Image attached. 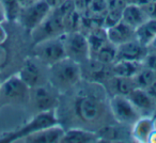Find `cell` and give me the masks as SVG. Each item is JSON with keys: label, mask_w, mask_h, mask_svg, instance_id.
<instances>
[{"label": "cell", "mask_w": 156, "mask_h": 143, "mask_svg": "<svg viewBox=\"0 0 156 143\" xmlns=\"http://www.w3.org/2000/svg\"><path fill=\"white\" fill-rule=\"evenodd\" d=\"M56 113L64 129L80 127L96 131L106 124L115 122L104 85L86 80L61 94Z\"/></svg>", "instance_id": "cell-1"}, {"label": "cell", "mask_w": 156, "mask_h": 143, "mask_svg": "<svg viewBox=\"0 0 156 143\" xmlns=\"http://www.w3.org/2000/svg\"><path fill=\"white\" fill-rule=\"evenodd\" d=\"M81 80L80 64L67 57L47 66V81L61 94L71 90Z\"/></svg>", "instance_id": "cell-2"}, {"label": "cell", "mask_w": 156, "mask_h": 143, "mask_svg": "<svg viewBox=\"0 0 156 143\" xmlns=\"http://www.w3.org/2000/svg\"><path fill=\"white\" fill-rule=\"evenodd\" d=\"M56 124H59L56 110L37 112L30 121L27 122L25 125L20 127L17 130L0 136V142H18L20 139L32 134V132H35L40 129H43V128L50 127V126H54Z\"/></svg>", "instance_id": "cell-3"}, {"label": "cell", "mask_w": 156, "mask_h": 143, "mask_svg": "<svg viewBox=\"0 0 156 143\" xmlns=\"http://www.w3.org/2000/svg\"><path fill=\"white\" fill-rule=\"evenodd\" d=\"M33 57L43 63L45 66H50L54 63L66 57L63 35L44 40L33 45Z\"/></svg>", "instance_id": "cell-4"}, {"label": "cell", "mask_w": 156, "mask_h": 143, "mask_svg": "<svg viewBox=\"0 0 156 143\" xmlns=\"http://www.w3.org/2000/svg\"><path fill=\"white\" fill-rule=\"evenodd\" d=\"M61 93L49 82L31 88L29 93V103L37 112L56 110L60 103Z\"/></svg>", "instance_id": "cell-5"}, {"label": "cell", "mask_w": 156, "mask_h": 143, "mask_svg": "<svg viewBox=\"0 0 156 143\" xmlns=\"http://www.w3.org/2000/svg\"><path fill=\"white\" fill-rule=\"evenodd\" d=\"M29 93L30 88L18 75H12L0 85V103L2 105H10L28 102Z\"/></svg>", "instance_id": "cell-6"}, {"label": "cell", "mask_w": 156, "mask_h": 143, "mask_svg": "<svg viewBox=\"0 0 156 143\" xmlns=\"http://www.w3.org/2000/svg\"><path fill=\"white\" fill-rule=\"evenodd\" d=\"M109 109L113 120L124 125L132 126L141 117L140 112L126 95L109 96Z\"/></svg>", "instance_id": "cell-7"}, {"label": "cell", "mask_w": 156, "mask_h": 143, "mask_svg": "<svg viewBox=\"0 0 156 143\" xmlns=\"http://www.w3.org/2000/svg\"><path fill=\"white\" fill-rule=\"evenodd\" d=\"M66 57L77 63H83L90 58V46L87 34L80 31H69L63 34Z\"/></svg>", "instance_id": "cell-8"}, {"label": "cell", "mask_w": 156, "mask_h": 143, "mask_svg": "<svg viewBox=\"0 0 156 143\" xmlns=\"http://www.w3.org/2000/svg\"><path fill=\"white\" fill-rule=\"evenodd\" d=\"M66 32L64 25V18L52 9L49 15L30 32L33 44H37L44 40L51 39V37H60Z\"/></svg>", "instance_id": "cell-9"}, {"label": "cell", "mask_w": 156, "mask_h": 143, "mask_svg": "<svg viewBox=\"0 0 156 143\" xmlns=\"http://www.w3.org/2000/svg\"><path fill=\"white\" fill-rule=\"evenodd\" d=\"M51 10L46 0H37L32 5L22 8L17 19L23 28L30 33L49 15Z\"/></svg>", "instance_id": "cell-10"}, {"label": "cell", "mask_w": 156, "mask_h": 143, "mask_svg": "<svg viewBox=\"0 0 156 143\" xmlns=\"http://www.w3.org/2000/svg\"><path fill=\"white\" fill-rule=\"evenodd\" d=\"M112 64H106L93 58L80 63L83 80L104 85L112 76Z\"/></svg>", "instance_id": "cell-11"}, {"label": "cell", "mask_w": 156, "mask_h": 143, "mask_svg": "<svg viewBox=\"0 0 156 143\" xmlns=\"http://www.w3.org/2000/svg\"><path fill=\"white\" fill-rule=\"evenodd\" d=\"M42 66H45V65L34 57L27 58L23 62L17 75L31 89V88L47 82V71L44 73Z\"/></svg>", "instance_id": "cell-12"}, {"label": "cell", "mask_w": 156, "mask_h": 143, "mask_svg": "<svg viewBox=\"0 0 156 143\" xmlns=\"http://www.w3.org/2000/svg\"><path fill=\"white\" fill-rule=\"evenodd\" d=\"M64 127L60 123L43 128L20 139L18 142L25 143H60L64 134Z\"/></svg>", "instance_id": "cell-13"}, {"label": "cell", "mask_w": 156, "mask_h": 143, "mask_svg": "<svg viewBox=\"0 0 156 143\" xmlns=\"http://www.w3.org/2000/svg\"><path fill=\"white\" fill-rule=\"evenodd\" d=\"M141 115H152L156 111V98L147 90L135 88L127 95Z\"/></svg>", "instance_id": "cell-14"}, {"label": "cell", "mask_w": 156, "mask_h": 143, "mask_svg": "<svg viewBox=\"0 0 156 143\" xmlns=\"http://www.w3.org/2000/svg\"><path fill=\"white\" fill-rule=\"evenodd\" d=\"M155 127L156 119L154 117V114L141 115L130 126V137H132V140L139 143L149 142V138Z\"/></svg>", "instance_id": "cell-15"}, {"label": "cell", "mask_w": 156, "mask_h": 143, "mask_svg": "<svg viewBox=\"0 0 156 143\" xmlns=\"http://www.w3.org/2000/svg\"><path fill=\"white\" fill-rule=\"evenodd\" d=\"M96 134L100 141H125L126 139H130V126L124 124L112 122L104 125L98 130H96Z\"/></svg>", "instance_id": "cell-16"}, {"label": "cell", "mask_w": 156, "mask_h": 143, "mask_svg": "<svg viewBox=\"0 0 156 143\" xmlns=\"http://www.w3.org/2000/svg\"><path fill=\"white\" fill-rule=\"evenodd\" d=\"M117 60H130L142 62L143 59L149 52L147 46L142 45L136 39L126 42V43L117 46Z\"/></svg>", "instance_id": "cell-17"}, {"label": "cell", "mask_w": 156, "mask_h": 143, "mask_svg": "<svg viewBox=\"0 0 156 143\" xmlns=\"http://www.w3.org/2000/svg\"><path fill=\"white\" fill-rule=\"evenodd\" d=\"M107 39L110 43L115 44V46L122 45L128 41L136 39L135 37V29L124 23L123 20L115 23V25L106 28Z\"/></svg>", "instance_id": "cell-18"}, {"label": "cell", "mask_w": 156, "mask_h": 143, "mask_svg": "<svg viewBox=\"0 0 156 143\" xmlns=\"http://www.w3.org/2000/svg\"><path fill=\"white\" fill-rule=\"evenodd\" d=\"M103 85L106 89L109 96L111 95L127 96L136 88L133 78H130V77L115 76V75H112Z\"/></svg>", "instance_id": "cell-19"}, {"label": "cell", "mask_w": 156, "mask_h": 143, "mask_svg": "<svg viewBox=\"0 0 156 143\" xmlns=\"http://www.w3.org/2000/svg\"><path fill=\"white\" fill-rule=\"evenodd\" d=\"M98 137L95 131L80 127H71L64 130L60 143H95Z\"/></svg>", "instance_id": "cell-20"}, {"label": "cell", "mask_w": 156, "mask_h": 143, "mask_svg": "<svg viewBox=\"0 0 156 143\" xmlns=\"http://www.w3.org/2000/svg\"><path fill=\"white\" fill-rule=\"evenodd\" d=\"M147 18L150 17L147 15L142 7L136 5V3H127L122 11L121 20H123L124 23L129 25L134 29H136L141 24H143Z\"/></svg>", "instance_id": "cell-21"}, {"label": "cell", "mask_w": 156, "mask_h": 143, "mask_svg": "<svg viewBox=\"0 0 156 143\" xmlns=\"http://www.w3.org/2000/svg\"><path fill=\"white\" fill-rule=\"evenodd\" d=\"M136 40L144 46H149L156 37V18H147L143 24L135 29Z\"/></svg>", "instance_id": "cell-22"}, {"label": "cell", "mask_w": 156, "mask_h": 143, "mask_svg": "<svg viewBox=\"0 0 156 143\" xmlns=\"http://www.w3.org/2000/svg\"><path fill=\"white\" fill-rule=\"evenodd\" d=\"M142 62L130 60H117L112 65V74L115 76L133 77L142 68Z\"/></svg>", "instance_id": "cell-23"}, {"label": "cell", "mask_w": 156, "mask_h": 143, "mask_svg": "<svg viewBox=\"0 0 156 143\" xmlns=\"http://www.w3.org/2000/svg\"><path fill=\"white\" fill-rule=\"evenodd\" d=\"M117 46L115 44L110 43L109 41H107L90 58L96 59V60L101 61L103 63H106V64H113L117 60Z\"/></svg>", "instance_id": "cell-24"}, {"label": "cell", "mask_w": 156, "mask_h": 143, "mask_svg": "<svg viewBox=\"0 0 156 143\" xmlns=\"http://www.w3.org/2000/svg\"><path fill=\"white\" fill-rule=\"evenodd\" d=\"M136 88L147 90L155 82V71L142 66V68L133 77Z\"/></svg>", "instance_id": "cell-25"}, {"label": "cell", "mask_w": 156, "mask_h": 143, "mask_svg": "<svg viewBox=\"0 0 156 143\" xmlns=\"http://www.w3.org/2000/svg\"><path fill=\"white\" fill-rule=\"evenodd\" d=\"M3 9L7 14V19L16 20L20 12V5L18 0H0Z\"/></svg>", "instance_id": "cell-26"}, {"label": "cell", "mask_w": 156, "mask_h": 143, "mask_svg": "<svg viewBox=\"0 0 156 143\" xmlns=\"http://www.w3.org/2000/svg\"><path fill=\"white\" fill-rule=\"evenodd\" d=\"M9 62V51L5 45H0V69H3Z\"/></svg>", "instance_id": "cell-27"}, {"label": "cell", "mask_w": 156, "mask_h": 143, "mask_svg": "<svg viewBox=\"0 0 156 143\" xmlns=\"http://www.w3.org/2000/svg\"><path fill=\"white\" fill-rule=\"evenodd\" d=\"M8 37H9L8 31L2 26V24H0V45H5V42L8 41Z\"/></svg>", "instance_id": "cell-28"}, {"label": "cell", "mask_w": 156, "mask_h": 143, "mask_svg": "<svg viewBox=\"0 0 156 143\" xmlns=\"http://www.w3.org/2000/svg\"><path fill=\"white\" fill-rule=\"evenodd\" d=\"M5 20H7V14H5V9H3L2 5L0 2V24H3Z\"/></svg>", "instance_id": "cell-29"}, {"label": "cell", "mask_w": 156, "mask_h": 143, "mask_svg": "<svg viewBox=\"0 0 156 143\" xmlns=\"http://www.w3.org/2000/svg\"><path fill=\"white\" fill-rule=\"evenodd\" d=\"M37 0H18V2L20 5V8H24V7H27L29 5H32V3L37 2Z\"/></svg>", "instance_id": "cell-30"}, {"label": "cell", "mask_w": 156, "mask_h": 143, "mask_svg": "<svg viewBox=\"0 0 156 143\" xmlns=\"http://www.w3.org/2000/svg\"><path fill=\"white\" fill-rule=\"evenodd\" d=\"M147 48H149L150 51H156V37L153 39V41L151 42V44L147 46Z\"/></svg>", "instance_id": "cell-31"}, {"label": "cell", "mask_w": 156, "mask_h": 143, "mask_svg": "<svg viewBox=\"0 0 156 143\" xmlns=\"http://www.w3.org/2000/svg\"><path fill=\"white\" fill-rule=\"evenodd\" d=\"M149 143H156V127L154 128V130L152 131L151 136H150Z\"/></svg>", "instance_id": "cell-32"}, {"label": "cell", "mask_w": 156, "mask_h": 143, "mask_svg": "<svg viewBox=\"0 0 156 143\" xmlns=\"http://www.w3.org/2000/svg\"><path fill=\"white\" fill-rule=\"evenodd\" d=\"M155 83H156V71H155Z\"/></svg>", "instance_id": "cell-33"}]
</instances>
